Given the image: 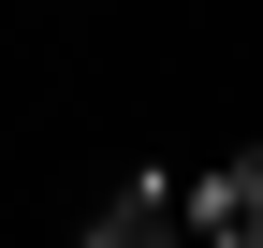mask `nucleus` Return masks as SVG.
Masks as SVG:
<instances>
[{"mask_svg":"<svg viewBox=\"0 0 263 248\" xmlns=\"http://www.w3.org/2000/svg\"><path fill=\"white\" fill-rule=\"evenodd\" d=\"M190 248H263V161L249 146L219 175H190Z\"/></svg>","mask_w":263,"mask_h":248,"instance_id":"nucleus-1","label":"nucleus"},{"mask_svg":"<svg viewBox=\"0 0 263 248\" xmlns=\"http://www.w3.org/2000/svg\"><path fill=\"white\" fill-rule=\"evenodd\" d=\"M88 248H190V190L176 175H117V204L88 219Z\"/></svg>","mask_w":263,"mask_h":248,"instance_id":"nucleus-2","label":"nucleus"}]
</instances>
